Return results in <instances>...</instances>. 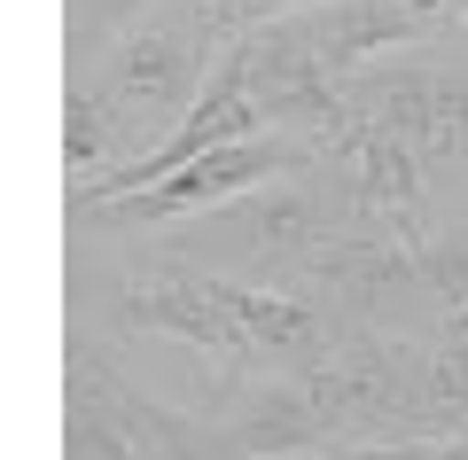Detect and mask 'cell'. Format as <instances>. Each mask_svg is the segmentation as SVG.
Returning <instances> with one entry per match:
<instances>
[{"mask_svg": "<svg viewBox=\"0 0 468 460\" xmlns=\"http://www.w3.org/2000/svg\"><path fill=\"white\" fill-rule=\"evenodd\" d=\"M227 39L234 32H227V16H218L211 0H156L149 16H133L117 39H101V55L86 63V94L110 117V141L125 156L156 148L196 110V94H203V79H211Z\"/></svg>", "mask_w": 468, "mask_h": 460, "instance_id": "1", "label": "cell"}, {"mask_svg": "<svg viewBox=\"0 0 468 460\" xmlns=\"http://www.w3.org/2000/svg\"><path fill=\"white\" fill-rule=\"evenodd\" d=\"M304 156V141H289V133H250V141H218L203 148L196 165L165 172V180L133 187V196H110V203H79V219H94V227H156V219H203L218 211V203L250 196V187H273L289 165Z\"/></svg>", "mask_w": 468, "mask_h": 460, "instance_id": "4", "label": "cell"}, {"mask_svg": "<svg viewBox=\"0 0 468 460\" xmlns=\"http://www.w3.org/2000/svg\"><path fill=\"white\" fill-rule=\"evenodd\" d=\"M117 156V141H110V117H101V102L86 94V79L70 86V110H63V165H70V180H86V172H101Z\"/></svg>", "mask_w": 468, "mask_h": 460, "instance_id": "5", "label": "cell"}, {"mask_svg": "<svg viewBox=\"0 0 468 460\" xmlns=\"http://www.w3.org/2000/svg\"><path fill=\"white\" fill-rule=\"evenodd\" d=\"M63 460H258L234 444V429H211L196 413H172L149 398L110 344L70 336V422H63Z\"/></svg>", "mask_w": 468, "mask_h": 460, "instance_id": "2", "label": "cell"}, {"mask_svg": "<svg viewBox=\"0 0 468 460\" xmlns=\"http://www.w3.org/2000/svg\"><path fill=\"white\" fill-rule=\"evenodd\" d=\"M227 32H250V24H273V16H297V8H320V0H211Z\"/></svg>", "mask_w": 468, "mask_h": 460, "instance_id": "6", "label": "cell"}, {"mask_svg": "<svg viewBox=\"0 0 468 460\" xmlns=\"http://www.w3.org/2000/svg\"><path fill=\"white\" fill-rule=\"evenodd\" d=\"M234 48H242V79H250V102H258V117H266V133H289V141H304L313 156H335V148L351 141L359 102H351V79L320 55L313 8L234 32Z\"/></svg>", "mask_w": 468, "mask_h": 460, "instance_id": "3", "label": "cell"}]
</instances>
